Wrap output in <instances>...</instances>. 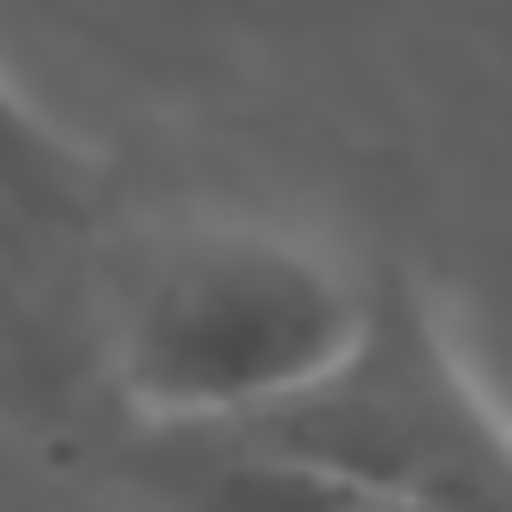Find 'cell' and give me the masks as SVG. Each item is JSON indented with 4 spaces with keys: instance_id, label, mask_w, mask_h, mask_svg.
<instances>
[{
    "instance_id": "3",
    "label": "cell",
    "mask_w": 512,
    "mask_h": 512,
    "mask_svg": "<svg viewBox=\"0 0 512 512\" xmlns=\"http://www.w3.org/2000/svg\"><path fill=\"white\" fill-rule=\"evenodd\" d=\"M104 480L136 512H432L384 480L216 424H120L104 440Z\"/></svg>"
},
{
    "instance_id": "4",
    "label": "cell",
    "mask_w": 512,
    "mask_h": 512,
    "mask_svg": "<svg viewBox=\"0 0 512 512\" xmlns=\"http://www.w3.org/2000/svg\"><path fill=\"white\" fill-rule=\"evenodd\" d=\"M104 208V168L80 136H64L32 96L0 72V240L40 248V240H80Z\"/></svg>"
},
{
    "instance_id": "2",
    "label": "cell",
    "mask_w": 512,
    "mask_h": 512,
    "mask_svg": "<svg viewBox=\"0 0 512 512\" xmlns=\"http://www.w3.org/2000/svg\"><path fill=\"white\" fill-rule=\"evenodd\" d=\"M216 432H248L288 456H320V464L384 480L432 512H512V416L472 384L464 352L448 344V328L432 312V288L392 256L376 264L352 352L296 400L216 424Z\"/></svg>"
},
{
    "instance_id": "1",
    "label": "cell",
    "mask_w": 512,
    "mask_h": 512,
    "mask_svg": "<svg viewBox=\"0 0 512 512\" xmlns=\"http://www.w3.org/2000/svg\"><path fill=\"white\" fill-rule=\"evenodd\" d=\"M376 264L272 224H168L136 240L104 296V376L120 424H240L320 384L360 320Z\"/></svg>"
}]
</instances>
